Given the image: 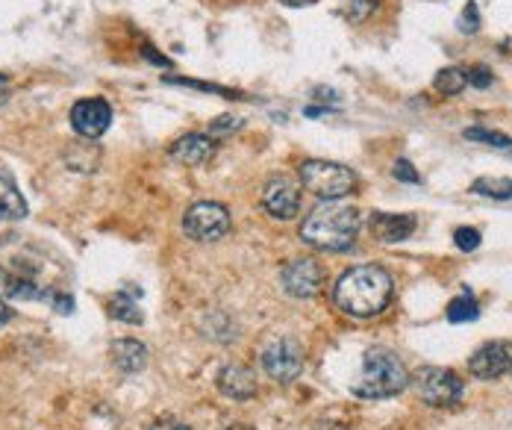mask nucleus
I'll use <instances>...</instances> for the list:
<instances>
[{"label":"nucleus","instance_id":"nucleus-15","mask_svg":"<svg viewBox=\"0 0 512 430\" xmlns=\"http://www.w3.org/2000/svg\"><path fill=\"white\" fill-rule=\"evenodd\" d=\"M415 227H418V221H415V215L410 213H374V218H371L374 236H377L380 242H386V245H395V242L410 239L412 233H415Z\"/></svg>","mask_w":512,"mask_h":430},{"label":"nucleus","instance_id":"nucleus-4","mask_svg":"<svg viewBox=\"0 0 512 430\" xmlns=\"http://www.w3.org/2000/svg\"><path fill=\"white\" fill-rule=\"evenodd\" d=\"M301 183L321 201H342L357 189V174L342 162L307 160L301 165Z\"/></svg>","mask_w":512,"mask_h":430},{"label":"nucleus","instance_id":"nucleus-5","mask_svg":"<svg viewBox=\"0 0 512 430\" xmlns=\"http://www.w3.org/2000/svg\"><path fill=\"white\" fill-rule=\"evenodd\" d=\"M262 369L277 383H292L304 372V345L295 336H271L262 351Z\"/></svg>","mask_w":512,"mask_h":430},{"label":"nucleus","instance_id":"nucleus-14","mask_svg":"<svg viewBox=\"0 0 512 430\" xmlns=\"http://www.w3.org/2000/svg\"><path fill=\"white\" fill-rule=\"evenodd\" d=\"M218 145L212 136L206 133H189V136H180L174 145H171V157L183 165H204L215 157Z\"/></svg>","mask_w":512,"mask_h":430},{"label":"nucleus","instance_id":"nucleus-16","mask_svg":"<svg viewBox=\"0 0 512 430\" xmlns=\"http://www.w3.org/2000/svg\"><path fill=\"white\" fill-rule=\"evenodd\" d=\"M109 357L115 363V369H121L124 375H136L148 366V348L136 339H118L109 345Z\"/></svg>","mask_w":512,"mask_h":430},{"label":"nucleus","instance_id":"nucleus-25","mask_svg":"<svg viewBox=\"0 0 512 430\" xmlns=\"http://www.w3.org/2000/svg\"><path fill=\"white\" fill-rule=\"evenodd\" d=\"M465 80H468V86H474V89H489V86H492V71H489L486 65H474L471 71H465Z\"/></svg>","mask_w":512,"mask_h":430},{"label":"nucleus","instance_id":"nucleus-3","mask_svg":"<svg viewBox=\"0 0 512 430\" xmlns=\"http://www.w3.org/2000/svg\"><path fill=\"white\" fill-rule=\"evenodd\" d=\"M410 383L407 366L389 348H368L362 357V369L354 380V395L359 398H392L404 392Z\"/></svg>","mask_w":512,"mask_h":430},{"label":"nucleus","instance_id":"nucleus-12","mask_svg":"<svg viewBox=\"0 0 512 430\" xmlns=\"http://www.w3.org/2000/svg\"><path fill=\"white\" fill-rule=\"evenodd\" d=\"M112 107L103 98H83L71 107V127L83 139H98L109 130Z\"/></svg>","mask_w":512,"mask_h":430},{"label":"nucleus","instance_id":"nucleus-26","mask_svg":"<svg viewBox=\"0 0 512 430\" xmlns=\"http://www.w3.org/2000/svg\"><path fill=\"white\" fill-rule=\"evenodd\" d=\"M460 30H462V33H477V30H480V15H477V3H468V6L462 9Z\"/></svg>","mask_w":512,"mask_h":430},{"label":"nucleus","instance_id":"nucleus-27","mask_svg":"<svg viewBox=\"0 0 512 430\" xmlns=\"http://www.w3.org/2000/svg\"><path fill=\"white\" fill-rule=\"evenodd\" d=\"M392 174H395V180H401V183H421V177H418V171L412 168L410 160H398V162H395Z\"/></svg>","mask_w":512,"mask_h":430},{"label":"nucleus","instance_id":"nucleus-23","mask_svg":"<svg viewBox=\"0 0 512 430\" xmlns=\"http://www.w3.org/2000/svg\"><path fill=\"white\" fill-rule=\"evenodd\" d=\"M377 6H380V0H345V15L359 24V21H365Z\"/></svg>","mask_w":512,"mask_h":430},{"label":"nucleus","instance_id":"nucleus-2","mask_svg":"<svg viewBox=\"0 0 512 430\" xmlns=\"http://www.w3.org/2000/svg\"><path fill=\"white\" fill-rule=\"evenodd\" d=\"M362 218L357 207L345 201H324L307 215L301 239L315 251H348L359 236Z\"/></svg>","mask_w":512,"mask_h":430},{"label":"nucleus","instance_id":"nucleus-7","mask_svg":"<svg viewBox=\"0 0 512 430\" xmlns=\"http://www.w3.org/2000/svg\"><path fill=\"white\" fill-rule=\"evenodd\" d=\"M183 230L195 242H218L230 230V213H227L224 204L198 201L183 215Z\"/></svg>","mask_w":512,"mask_h":430},{"label":"nucleus","instance_id":"nucleus-28","mask_svg":"<svg viewBox=\"0 0 512 430\" xmlns=\"http://www.w3.org/2000/svg\"><path fill=\"white\" fill-rule=\"evenodd\" d=\"M242 127V121L239 118H230V115H221L212 127H209V133L212 136H221V133H230V130H239Z\"/></svg>","mask_w":512,"mask_h":430},{"label":"nucleus","instance_id":"nucleus-29","mask_svg":"<svg viewBox=\"0 0 512 430\" xmlns=\"http://www.w3.org/2000/svg\"><path fill=\"white\" fill-rule=\"evenodd\" d=\"M51 304H53V310H56V313H62V316H65V313H74V298H71V295H65V292H59V289L53 292Z\"/></svg>","mask_w":512,"mask_h":430},{"label":"nucleus","instance_id":"nucleus-32","mask_svg":"<svg viewBox=\"0 0 512 430\" xmlns=\"http://www.w3.org/2000/svg\"><path fill=\"white\" fill-rule=\"evenodd\" d=\"M280 3H286V6H309V3H315V0H280Z\"/></svg>","mask_w":512,"mask_h":430},{"label":"nucleus","instance_id":"nucleus-17","mask_svg":"<svg viewBox=\"0 0 512 430\" xmlns=\"http://www.w3.org/2000/svg\"><path fill=\"white\" fill-rule=\"evenodd\" d=\"M0 218L3 221H24L27 218V201L6 165H0Z\"/></svg>","mask_w":512,"mask_h":430},{"label":"nucleus","instance_id":"nucleus-8","mask_svg":"<svg viewBox=\"0 0 512 430\" xmlns=\"http://www.w3.org/2000/svg\"><path fill=\"white\" fill-rule=\"evenodd\" d=\"M56 289L39 283V277L27 266L18 263H0V298L9 301H51Z\"/></svg>","mask_w":512,"mask_h":430},{"label":"nucleus","instance_id":"nucleus-1","mask_svg":"<svg viewBox=\"0 0 512 430\" xmlns=\"http://www.w3.org/2000/svg\"><path fill=\"white\" fill-rule=\"evenodd\" d=\"M392 274L380 266H354L348 269L333 289L336 307L354 319H371L380 316L392 301Z\"/></svg>","mask_w":512,"mask_h":430},{"label":"nucleus","instance_id":"nucleus-31","mask_svg":"<svg viewBox=\"0 0 512 430\" xmlns=\"http://www.w3.org/2000/svg\"><path fill=\"white\" fill-rule=\"evenodd\" d=\"M9 322H12V310H9V307L3 304V298H0V327Z\"/></svg>","mask_w":512,"mask_h":430},{"label":"nucleus","instance_id":"nucleus-24","mask_svg":"<svg viewBox=\"0 0 512 430\" xmlns=\"http://www.w3.org/2000/svg\"><path fill=\"white\" fill-rule=\"evenodd\" d=\"M454 242H457L460 251H477L480 248V230L477 227H460L454 233Z\"/></svg>","mask_w":512,"mask_h":430},{"label":"nucleus","instance_id":"nucleus-19","mask_svg":"<svg viewBox=\"0 0 512 430\" xmlns=\"http://www.w3.org/2000/svg\"><path fill=\"white\" fill-rule=\"evenodd\" d=\"M109 313H112V319L127 324H142V319H145L142 310H139V304H136V298L130 292H118L112 298V304H109Z\"/></svg>","mask_w":512,"mask_h":430},{"label":"nucleus","instance_id":"nucleus-34","mask_svg":"<svg viewBox=\"0 0 512 430\" xmlns=\"http://www.w3.org/2000/svg\"><path fill=\"white\" fill-rule=\"evenodd\" d=\"M433 3H439V0H433Z\"/></svg>","mask_w":512,"mask_h":430},{"label":"nucleus","instance_id":"nucleus-10","mask_svg":"<svg viewBox=\"0 0 512 430\" xmlns=\"http://www.w3.org/2000/svg\"><path fill=\"white\" fill-rule=\"evenodd\" d=\"M280 283L292 298H315L324 286V271L315 260H292L280 271Z\"/></svg>","mask_w":512,"mask_h":430},{"label":"nucleus","instance_id":"nucleus-33","mask_svg":"<svg viewBox=\"0 0 512 430\" xmlns=\"http://www.w3.org/2000/svg\"><path fill=\"white\" fill-rule=\"evenodd\" d=\"M6 86V74H0V89Z\"/></svg>","mask_w":512,"mask_h":430},{"label":"nucleus","instance_id":"nucleus-11","mask_svg":"<svg viewBox=\"0 0 512 430\" xmlns=\"http://www.w3.org/2000/svg\"><path fill=\"white\" fill-rule=\"evenodd\" d=\"M512 369V345L510 342H486L477 348L468 360V372L477 380H498Z\"/></svg>","mask_w":512,"mask_h":430},{"label":"nucleus","instance_id":"nucleus-22","mask_svg":"<svg viewBox=\"0 0 512 430\" xmlns=\"http://www.w3.org/2000/svg\"><path fill=\"white\" fill-rule=\"evenodd\" d=\"M465 139H471V142H483V145H492V148H510L512 139L507 133H498V130H486V127H468L465 133H462Z\"/></svg>","mask_w":512,"mask_h":430},{"label":"nucleus","instance_id":"nucleus-6","mask_svg":"<svg viewBox=\"0 0 512 430\" xmlns=\"http://www.w3.org/2000/svg\"><path fill=\"white\" fill-rule=\"evenodd\" d=\"M415 392L430 407H454V404H460L462 395H465V383L451 369L424 366L415 375Z\"/></svg>","mask_w":512,"mask_h":430},{"label":"nucleus","instance_id":"nucleus-13","mask_svg":"<svg viewBox=\"0 0 512 430\" xmlns=\"http://www.w3.org/2000/svg\"><path fill=\"white\" fill-rule=\"evenodd\" d=\"M218 389L221 395L233 398V401H248L256 395V375L254 369L242 366V363H230L218 372Z\"/></svg>","mask_w":512,"mask_h":430},{"label":"nucleus","instance_id":"nucleus-30","mask_svg":"<svg viewBox=\"0 0 512 430\" xmlns=\"http://www.w3.org/2000/svg\"><path fill=\"white\" fill-rule=\"evenodd\" d=\"M148 430H192L186 428V425H180V422H159V425H154V428Z\"/></svg>","mask_w":512,"mask_h":430},{"label":"nucleus","instance_id":"nucleus-9","mask_svg":"<svg viewBox=\"0 0 512 430\" xmlns=\"http://www.w3.org/2000/svg\"><path fill=\"white\" fill-rule=\"evenodd\" d=\"M262 207L277 221H292L301 210V186L286 174L268 177V183L262 186Z\"/></svg>","mask_w":512,"mask_h":430},{"label":"nucleus","instance_id":"nucleus-20","mask_svg":"<svg viewBox=\"0 0 512 430\" xmlns=\"http://www.w3.org/2000/svg\"><path fill=\"white\" fill-rule=\"evenodd\" d=\"M480 316V304L465 292L460 298H454L451 304H448V322L462 324V322H474Z\"/></svg>","mask_w":512,"mask_h":430},{"label":"nucleus","instance_id":"nucleus-18","mask_svg":"<svg viewBox=\"0 0 512 430\" xmlns=\"http://www.w3.org/2000/svg\"><path fill=\"white\" fill-rule=\"evenodd\" d=\"M471 192L480 198L507 201V198H512V180L510 177H480V180H474Z\"/></svg>","mask_w":512,"mask_h":430},{"label":"nucleus","instance_id":"nucleus-21","mask_svg":"<svg viewBox=\"0 0 512 430\" xmlns=\"http://www.w3.org/2000/svg\"><path fill=\"white\" fill-rule=\"evenodd\" d=\"M433 86L442 95H460L462 89L468 86V80H465V71H460V68H442L436 74V83Z\"/></svg>","mask_w":512,"mask_h":430}]
</instances>
